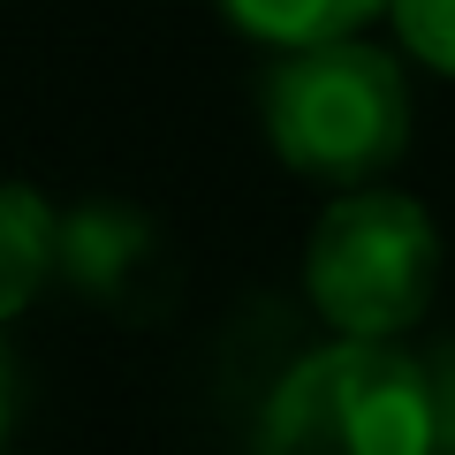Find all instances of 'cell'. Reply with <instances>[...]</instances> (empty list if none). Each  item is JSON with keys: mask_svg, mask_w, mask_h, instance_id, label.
<instances>
[{"mask_svg": "<svg viewBox=\"0 0 455 455\" xmlns=\"http://www.w3.org/2000/svg\"><path fill=\"white\" fill-rule=\"evenodd\" d=\"M53 251H61V212L23 182H0V319H16L53 281Z\"/></svg>", "mask_w": 455, "mask_h": 455, "instance_id": "5", "label": "cell"}, {"mask_svg": "<svg viewBox=\"0 0 455 455\" xmlns=\"http://www.w3.org/2000/svg\"><path fill=\"white\" fill-rule=\"evenodd\" d=\"M274 455H425L440 448V372L403 334H334L266 395Z\"/></svg>", "mask_w": 455, "mask_h": 455, "instance_id": "1", "label": "cell"}, {"mask_svg": "<svg viewBox=\"0 0 455 455\" xmlns=\"http://www.w3.org/2000/svg\"><path fill=\"white\" fill-rule=\"evenodd\" d=\"M8 425H16V364L0 349V440H8Z\"/></svg>", "mask_w": 455, "mask_h": 455, "instance_id": "8", "label": "cell"}, {"mask_svg": "<svg viewBox=\"0 0 455 455\" xmlns=\"http://www.w3.org/2000/svg\"><path fill=\"white\" fill-rule=\"evenodd\" d=\"M440 289V228L418 197L349 182L304 243V296L334 334H410Z\"/></svg>", "mask_w": 455, "mask_h": 455, "instance_id": "3", "label": "cell"}, {"mask_svg": "<svg viewBox=\"0 0 455 455\" xmlns=\"http://www.w3.org/2000/svg\"><path fill=\"white\" fill-rule=\"evenodd\" d=\"M145 251H152L145 212H130V205H76V212H61L53 274H68L76 289H114L122 274H137Z\"/></svg>", "mask_w": 455, "mask_h": 455, "instance_id": "4", "label": "cell"}, {"mask_svg": "<svg viewBox=\"0 0 455 455\" xmlns=\"http://www.w3.org/2000/svg\"><path fill=\"white\" fill-rule=\"evenodd\" d=\"M387 23L403 38V53L455 76V0H387Z\"/></svg>", "mask_w": 455, "mask_h": 455, "instance_id": "7", "label": "cell"}, {"mask_svg": "<svg viewBox=\"0 0 455 455\" xmlns=\"http://www.w3.org/2000/svg\"><path fill=\"white\" fill-rule=\"evenodd\" d=\"M259 114L274 152L311 182H372L410 152V76L357 31L281 46L259 84Z\"/></svg>", "mask_w": 455, "mask_h": 455, "instance_id": "2", "label": "cell"}, {"mask_svg": "<svg viewBox=\"0 0 455 455\" xmlns=\"http://www.w3.org/2000/svg\"><path fill=\"white\" fill-rule=\"evenodd\" d=\"M228 31L259 38V46H311V38L364 31L372 16H387V0H212Z\"/></svg>", "mask_w": 455, "mask_h": 455, "instance_id": "6", "label": "cell"}]
</instances>
